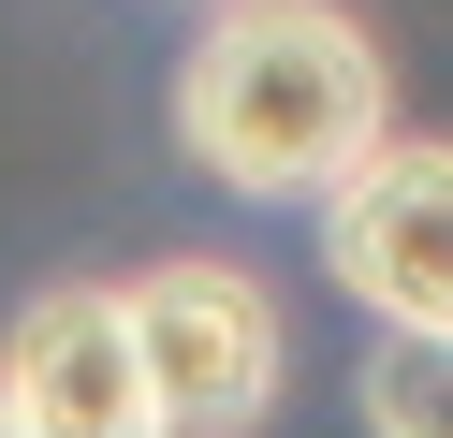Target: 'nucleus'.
<instances>
[{
    "label": "nucleus",
    "instance_id": "1",
    "mask_svg": "<svg viewBox=\"0 0 453 438\" xmlns=\"http://www.w3.org/2000/svg\"><path fill=\"white\" fill-rule=\"evenodd\" d=\"M176 146L249 204H336L395 146V58L351 0H219L176 58Z\"/></svg>",
    "mask_w": 453,
    "mask_h": 438
},
{
    "label": "nucleus",
    "instance_id": "2",
    "mask_svg": "<svg viewBox=\"0 0 453 438\" xmlns=\"http://www.w3.org/2000/svg\"><path fill=\"white\" fill-rule=\"evenodd\" d=\"M132 336H147V380L161 409H176V438H264L278 380H293V321H278V292L249 278V263H147L132 278Z\"/></svg>",
    "mask_w": 453,
    "mask_h": 438
},
{
    "label": "nucleus",
    "instance_id": "3",
    "mask_svg": "<svg viewBox=\"0 0 453 438\" xmlns=\"http://www.w3.org/2000/svg\"><path fill=\"white\" fill-rule=\"evenodd\" d=\"M0 395L30 438H176L147 336H132V278H44L0 336Z\"/></svg>",
    "mask_w": 453,
    "mask_h": 438
},
{
    "label": "nucleus",
    "instance_id": "4",
    "mask_svg": "<svg viewBox=\"0 0 453 438\" xmlns=\"http://www.w3.org/2000/svg\"><path fill=\"white\" fill-rule=\"evenodd\" d=\"M322 278L380 336H453V146L439 132H395L322 204Z\"/></svg>",
    "mask_w": 453,
    "mask_h": 438
},
{
    "label": "nucleus",
    "instance_id": "5",
    "mask_svg": "<svg viewBox=\"0 0 453 438\" xmlns=\"http://www.w3.org/2000/svg\"><path fill=\"white\" fill-rule=\"evenodd\" d=\"M351 395H365V438H453V336H380Z\"/></svg>",
    "mask_w": 453,
    "mask_h": 438
},
{
    "label": "nucleus",
    "instance_id": "6",
    "mask_svg": "<svg viewBox=\"0 0 453 438\" xmlns=\"http://www.w3.org/2000/svg\"><path fill=\"white\" fill-rule=\"evenodd\" d=\"M0 438H30V424H15V395H0Z\"/></svg>",
    "mask_w": 453,
    "mask_h": 438
}]
</instances>
